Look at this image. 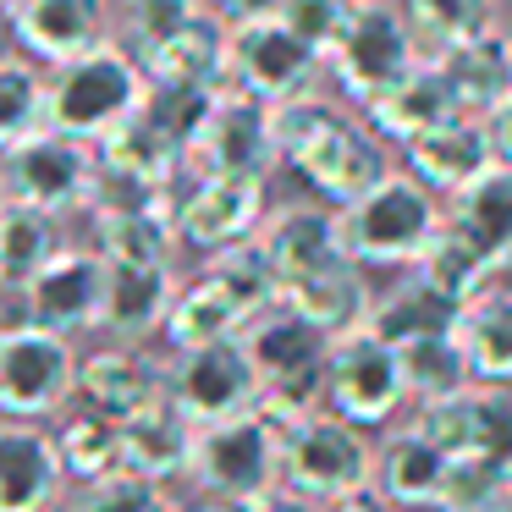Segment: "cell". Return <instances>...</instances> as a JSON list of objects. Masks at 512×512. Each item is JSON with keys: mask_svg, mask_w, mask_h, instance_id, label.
<instances>
[{"mask_svg": "<svg viewBox=\"0 0 512 512\" xmlns=\"http://www.w3.org/2000/svg\"><path fill=\"white\" fill-rule=\"evenodd\" d=\"M243 353L259 375V413L276 419L281 430L309 413L325 408V358H331V336L314 331L303 314L287 303L254 314L243 325Z\"/></svg>", "mask_w": 512, "mask_h": 512, "instance_id": "6da1fadb", "label": "cell"}, {"mask_svg": "<svg viewBox=\"0 0 512 512\" xmlns=\"http://www.w3.org/2000/svg\"><path fill=\"white\" fill-rule=\"evenodd\" d=\"M149 94V72L116 39L83 50L78 61L45 72V127L78 144H100L127 122Z\"/></svg>", "mask_w": 512, "mask_h": 512, "instance_id": "7a4b0ae2", "label": "cell"}, {"mask_svg": "<svg viewBox=\"0 0 512 512\" xmlns=\"http://www.w3.org/2000/svg\"><path fill=\"white\" fill-rule=\"evenodd\" d=\"M446 210L419 177L408 171H391L386 182L364 193V199L342 204L336 210V226H342V248L353 265L364 270H413L419 254L430 248V237L441 232Z\"/></svg>", "mask_w": 512, "mask_h": 512, "instance_id": "3957f363", "label": "cell"}, {"mask_svg": "<svg viewBox=\"0 0 512 512\" xmlns=\"http://www.w3.org/2000/svg\"><path fill=\"white\" fill-rule=\"evenodd\" d=\"M419 61H424V50L413 39L397 0H353L342 28H336V39H331V50H325V72H331L336 89L358 111L369 100H380L397 78H408Z\"/></svg>", "mask_w": 512, "mask_h": 512, "instance_id": "277c9868", "label": "cell"}, {"mask_svg": "<svg viewBox=\"0 0 512 512\" xmlns=\"http://www.w3.org/2000/svg\"><path fill=\"white\" fill-rule=\"evenodd\" d=\"M78 342L28 320L0 325V419L45 424L78 397Z\"/></svg>", "mask_w": 512, "mask_h": 512, "instance_id": "5b68a950", "label": "cell"}, {"mask_svg": "<svg viewBox=\"0 0 512 512\" xmlns=\"http://www.w3.org/2000/svg\"><path fill=\"white\" fill-rule=\"evenodd\" d=\"M375 479V441L358 424L336 419L331 408L281 430V485L309 501H342L364 496Z\"/></svg>", "mask_w": 512, "mask_h": 512, "instance_id": "8992f818", "label": "cell"}, {"mask_svg": "<svg viewBox=\"0 0 512 512\" xmlns=\"http://www.w3.org/2000/svg\"><path fill=\"white\" fill-rule=\"evenodd\" d=\"M188 485L199 496H232V501L270 496L281 485V424L265 419L259 408L237 413V419L199 424Z\"/></svg>", "mask_w": 512, "mask_h": 512, "instance_id": "52a82bcc", "label": "cell"}, {"mask_svg": "<svg viewBox=\"0 0 512 512\" xmlns=\"http://www.w3.org/2000/svg\"><path fill=\"white\" fill-rule=\"evenodd\" d=\"M281 166L298 171L331 210L364 199L375 182H386L391 171H397L391 166V144L364 122V116L342 111V105H331V111L320 116V127H314Z\"/></svg>", "mask_w": 512, "mask_h": 512, "instance_id": "ba28073f", "label": "cell"}, {"mask_svg": "<svg viewBox=\"0 0 512 512\" xmlns=\"http://www.w3.org/2000/svg\"><path fill=\"white\" fill-rule=\"evenodd\" d=\"M0 188L12 204L67 221V215L89 210L94 193H100V155H94V144L39 127L34 138H23L0 155Z\"/></svg>", "mask_w": 512, "mask_h": 512, "instance_id": "9c48e42d", "label": "cell"}, {"mask_svg": "<svg viewBox=\"0 0 512 512\" xmlns=\"http://www.w3.org/2000/svg\"><path fill=\"white\" fill-rule=\"evenodd\" d=\"M325 408L336 419L375 430V424H397L408 408V380H402V358L391 342H380L369 325L336 336L331 358H325Z\"/></svg>", "mask_w": 512, "mask_h": 512, "instance_id": "30bf717a", "label": "cell"}, {"mask_svg": "<svg viewBox=\"0 0 512 512\" xmlns=\"http://www.w3.org/2000/svg\"><path fill=\"white\" fill-rule=\"evenodd\" d=\"M325 56L298 39L281 17H254V23H232L226 39V89L248 94L259 105H281L292 94L320 89Z\"/></svg>", "mask_w": 512, "mask_h": 512, "instance_id": "8fae6325", "label": "cell"}, {"mask_svg": "<svg viewBox=\"0 0 512 512\" xmlns=\"http://www.w3.org/2000/svg\"><path fill=\"white\" fill-rule=\"evenodd\" d=\"M166 397L177 402L193 424L237 419V413L259 408V375L243 353V336L171 353L166 358Z\"/></svg>", "mask_w": 512, "mask_h": 512, "instance_id": "7c38bea8", "label": "cell"}, {"mask_svg": "<svg viewBox=\"0 0 512 512\" xmlns=\"http://www.w3.org/2000/svg\"><path fill=\"white\" fill-rule=\"evenodd\" d=\"M265 215H270V182L204 177V171L188 166V182H182V199H177L182 248L221 254V248H232V243H248V237L265 226Z\"/></svg>", "mask_w": 512, "mask_h": 512, "instance_id": "4fadbf2b", "label": "cell"}, {"mask_svg": "<svg viewBox=\"0 0 512 512\" xmlns=\"http://www.w3.org/2000/svg\"><path fill=\"white\" fill-rule=\"evenodd\" d=\"M17 309H23L28 325H45V331H61V336L100 331L105 259L94 254V248L67 243L39 276H28L23 287H17Z\"/></svg>", "mask_w": 512, "mask_h": 512, "instance_id": "5bb4252c", "label": "cell"}, {"mask_svg": "<svg viewBox=\"0 0 512 512\" xmlns=\"http://www.w3.org/2000/svg\"><path fill=\"white\" fill-rule=\"evenodd\" d=\"M188 166L204 171V177H254V182H270V171L281 166V160H276V138H270V105L248 100V94H237V89L215 94L210 122H204V133L193 138Z\"/></svg>", "mask_w": 512, "mask_h": 512, "instance_id": "9a60e30c", "label": "cell"}, {"mask_svg": "<svg viewBox=\"0 0 512 512\" xmlns=\"http://www.w3.org/2000/svg\"><path fill=\"white\" fill-rule=\"evenodd\" d=\"M166 397V358L144 342H105L78 358V402L105 419H133Z\"/></svg>", "mask_w": 512, "mask_h": 512, "instance_id": "2e32d148", "label": "cell"}, {"mask_svg": "<svg viewBox=\"0 0 512 512\" xmlns=\"http://www.w3.org/2000/svg\"><path fill=\"white\" fill-rule=\"evenodd\" d=\"M6 23H12L23 56L39 67H67L83 50L111 39L105 0H12Z\"/></svg>", "mask_w": 512, "mask_h": 512, "instance_id": "e0dca14e", "label": "cell"}, {"mask_svg": "<svg viewBox=\"0 0 512 512\" xmlns=\"http://www.w3.org/2000/svg\"><path fill=\"white\" fill-rule=\"evenodd\" d=\"M254 243L265 248L270 270H276L281 287L303 276H320V270L342 265L347 248H342V226H336V210L331 204H276L265 215V226L254 232Z\"/></svg>", "mask_w": 512, "mask_h": 512, "instance_id": "ac0fdd59", "label": "cell"}, {"mask_svg": "<svg viewBox=\"0 0 512 512\" xmlns=\"http://www.w3.org/2000/svg\"><path fill=\"white\" fill-rule=\"evenodd\" d=\"M67 468H61L50 424L0 419V512H61Z\"/></svg>", "mask_w": 512, "mask_h": 512, "instance_id": "d6986e66", "label": "cell"}, {"mask_svg": "<svg viewBox=\"0 0 512 512\" xmlns=\"http://www.w3.org/2000/svg\"><path fill=\"white\" fill-rule=\"evenodd\" d=\"M402 160H408V177H419L435 199H452L468 182L485 177L490 166H501L485 116H452V122L430 127L413 144H402Z\"/></svg>", "mask_w": 512, "mask_h": 512, "instance_id": "ffe728a7", "label": "cell"}, {"mask_svg": "<svg viewBox=\"0 0 512 512\" xmlns=\"http://www.w3.org/2000/svg\"><path fill=\"white\" fill-rule=\"evenodd\" d=\"M446 468L452 457L430 441L413 419L391 424L375 446V490L391 512H413V507H441V490H446Z\"/></svg>", "mask_w": 512, "mask_h": 512, "instance_id": "44dd1931", "label": "cell"}, {"mask_svg": "<svg viewBox=\"0 0 512 512\" xmlns=\"http://www.w3.org/2000/svg\"><path fill=\"white\" fill-rule=\"evenodd\" d=\"M193 441H199V424L171 397H160L155 408L122 419V474L171 490L193 468Z\"/></svg>", "mask_w": 512, "mask_h": 512, "instance_id": "7402d4cb", "label": "cell"}, {"mask_svg": "<svg viewBox=\"0 0 512 512\" xmlns=\"http://www.w3.org/2000/svg\"><path fill=\"white\" fill-rule=\"evenodd\" d=\"M452 116H468V111L457 105V94H452V83H446V72L435 56H424L408 78H397L380 100L364 105V122L375 127L386 144H413L419 133L452 122Z\"/></svg>", "mask_w": 512, "mask_h": 512, "instance_id": "603a6c76", "label": "cell"}, {"mask_svg": "<svg viewBox=\"0 0 512 512\" xmlns=\"http://www.w3.org/2000/svg\"><path fill=\"white\" fill-rule=\"evenodd\" d=\"M177 287H182L177 265H105L100 331L111 342H144V336H155L171 314Z\"/></svg>", "mask_w": 512, "mask_h": 512, "instance_id": "cb8c5ba5", "label": "cell"}, {"mask_svg": "<svg viewBox=\"0 0 512 512\" xmlns=\"http://www.w3.org/2000/svg\"><path fill=\"white\" fill-rule=\"evenodd\" d=\"M452 342L474 386H512V287L490 281L452 314Z\"/></svg>", "mask_w": 512, "mask_h": 512, "instance_id": "d4e9b609", "label": "cell"}, {"mask_svg": "<svg viewBox=\"0 0 512 512\" xmlns=\"http://www.w3.org/2000/svg\"><path fill=\"white\" fill-rule=\"evenodd\" d=\"M94 155H100V177L122 182V188H171L188 171V155L144 111H133L116 133H105L94 144Z\"/></svg>", "mask_w": 512, "mask_h": 512, "instance_id": "484cf974", "label": "cell"}, {"mask_svg": "<svg viewBox=\"0 0 512 512\" xmlns=\"http://www.w3.org/2000/svg\"><path fill=\"white\" fill-rule=\"evenodd\" d=\"M435 61L468 116H490L512 100V34H501V28H485V34L441 50Z\"/></svg>", "mask_w": 512, "mask_h": 512, "instance_id": "4316f807", "label": "cell"}, {"mask_svg": "<svg viewBox=\"0 0 512 512\" xmlns=\"http://www.w3.org/2000/svg\"><path fill=\"white\" fill-rule=\"evenodd\" d=\"M281 303H287L292 314H303L314 331H325L336 342V336L358 331V325L369 320L375 287H369L364 265L342 259V265L320 270V276H303V281H292V287H281Z\"/></svg>", "mask_w": 512, "mask_h": 512, "instance_id": "83f0119b", "label": "cell"}, {"mask_svg": "<svg viewBox=\"0 0 512 512\" xmlns=\"http://www.w3.org/2000/svg\"><path fill=\"white\" fill-rule=\"evenodd\" d=\"M441 210H446V226L463 232L496 265V276L512 265V166H490L479 182L452 193Z\"/></svg>", "mask_w": 512, "mask_h": 512, "instance_id": "f1b7e54d", "label": "cell"}, {"mask_svg": "<svg viewBox=\"0 0 512 512\" xmlns=\"http://www.w3.org/2000/svg\"><path fill=\"white\" fill-rule=\"evenodd\" d=\"M243 325H248L243 303H237L210 270H193V276L177 287V298H171V314H166V325H160V336L171 342V353H182V347L243 336Z\"/></svg>", "mask_w": 512, "mask_h": 512, "instance_id": "f546056e", "label": "cell"}, {"mask_svg": "<svg viewBox=\"0 0 512 512\" xmlns=\"http://www.w3.org/2000/svg\"><path fill=\"white\" fill-rule=\"evenodd\" d=\"M226 39H232V23L199 6V17L149 61V83H199V89L226 94Z\"/></svg>", "mask_w": 512, "mask_h": 512, "instance_id": "4dcf8cb0", "label": "cell"}, {"mask_svg": "<svg viewBox=\"0 0 512 512\" xmlns=\"http://www.w3.org/2000/svg\"><path fill=\"white\" fill-rule=\"evenodd\" d=\"M56 435L67 485H100V479L122 474V419H105L94 408H72L50 424Z\"/></svg>", "mask_w": 512, "mask_h": 512, "instance_id": "1f68e13d", "label": "cell"}, {"mask_svg": "<svg viewBox=\"0 0 512 512\" xmlns=\"http://www.w3.org/2000/svg\"><path fill=\"white\" fill-rule=\"evenodd\" d=\"M452 314H457V303H446L441 292H430L419 276H408V281H397V287L375 292L364 325L380 336V342L408 347V342H419V336L452 331Z\"/></svg>", "mask_w": 512, "mask_h": 512, "instance_id": "d6a6232c", "label": "cell"}, {"mask_svg": "<svg viewBox=\"0 0 512 512\" xmlns=\"http://www.w3.org/2000/svg\"><path fill=\"white\" fill-rule=\"evenodd\" d=\"M67 248V237H61V221L45 210H28V204H0V281L12 287H23L28 276H39V270L50 265V259Z\"/></svg>", "mask_w": 512, "mask_h": 512, "instance_id": "836d02e7", "label": "cell"}, {"mask_svg": "<svg viewBox=\"0 0 512 512\" xmlns=\"http://www.w3.org/2000/svg\"><path fill=\"white\" fill-rule=\"evenodd\" d=\"M413 276H419L430 292H441L446 303H468L474 292H485L490 281H496V265H490V259L479 254L463 232H452V226L441 221V232H435L430 248L419 254Z\"/></svg>", "mask_w": 512, "mask_h": 512, "instance_id": "e575fe53", "label": "cell"}, {"mask_svg": "<svg viewBox=\"0 0 512 512\" xmlns=\"http://www.w3.org/2000/svg\"><path fill=\"white\" fill-rule=\"evenodd\" d=\"M424 56L463 45V39L496 28V0H397Z\"/></svg>", "mask_w": 512, "mask_h": 512, "instance_id": "d590c367", "label": "cell"}, {"mask_svg": "<svg viewBox=\"0 0 512 512\" xmlns=\"http://www.w3.org/2000/svg\"><path fill=\"white\" fill-rule=\"evenodd\" d=\"M397 358H402V380H408V402H413V408L441 402V397H452V391L474 386V380H468L463 353H457V342H452V331L419 336V342L397 347Z\"/></svg>", "mask_w": 512, "mask_h": 512, "instance_id": "8d00e7d4", "label": "cell"}, {"mask_svg": "<svg viewBox=\"0 0 512 512\" xmlns=\"http://www.w3.org/2000/svg\"><path fill=\"white\" fill-rule=\"evenodd\" d=\"M45 127V67L28 56H0V155Z\"/></svg>", "mask_w": 512, "mask_h": 512, "instance_id": "74e56055", "label": "cell"}, {"mask_svg": "<svg viewBox=\"0 0 512 512\" xmlns=\"http://www.w3.org/2000/svg\"><path fill=\"white\" fill-rule=\"evenodd\" d=\"M199 270H210V276L221 281V287L232 292L237 303H243L248 320L281 303V281H276V270H270L265 248H259L254 237H248V243L221 248V254H204V265H199Z\"/></svg>", "mask_w": 512, "mask_h": 512, "instance_id": "f35d334b", "label": "cell"}, {"mask_svg": "<svg viewBox=\"0 0 512 512\" xmlns=\"http://www.w3.org/2000/svg\"><path fill=\"white\" fill-rule=\"evenodd\" d=\"M204 0H122V39L116 45L149 72V61L199 17Z\"/></svg>", "mask_w": 512, "mask_h": 512, "instance_id": "ab89813d", "label": "cell"}, {"mask_svg": "<svg viewBox=\"0 0 512 512\" xmlns=\"http://www.w3.org/2000/svg\"><path fill=\"white\" fill-rule=\"evenodd\" d=\"M210 105H215V89H199V83H149L138 111H144L182 155H193V138L210 122Z\"/></svg>", "mask_w": 512, "mask_h": 512, "instance_id": "60d3db41", "label": "cell"}, {"mask_svg": "<svg viewBox=\"0 0 512 512\" xmlns=\"http://www.w3.org/2000/svg\"><path fill=\"white\" fill-rule=\"evenodd\" d=\"M61 512H182V501L166 485H149L133 474H111L100 485H72Z\"/></svg>", "mask_w": 512, "mask_h": 512, "instance_id": "b9f144b4", "label": "cell"}, {"mask_svg": "<svg viewBox=\"0 0 512 512\" xmlns=\"http://www.w3.org/2000/svg\"><path fill=\"white\" fill-rule=\"evenodd\" d=\"M463 457H474L479 468H490L496 479L512 485V386H479L474 446Z\"/></svg>", "mask_w": 512, "mask_h": 512, "instance_id": "7bdbcfd3", "label": "cell"}, {"mask_svg": "<svg viewBox=\"0 0 512 512\" xmlns=\"http://www.w3.org/2000/svg\"><path fill=\"white\" fill-rule=\"evenodd\" d=\"M347 6H353V0H281L276 17L325 56V50H331V39H336V28H342V17H347Z\"/></svg>", "mask_w": 512, "mask_h": 512, "instance_id": "ee69618b", "label": "cell"}, {"mask_svg": "<svg viewBox=\"0 0 512 512\" xmlns=\"http://www.w3.org/2000/svg\"><path fill=\"white\" fill-rule=\"evenodd\" d=\"M204 6L226 23H254V17H276L281 0H204Z\"/></svg>", "mask_w": 512, "mask_h": 512, "instance_id": "f6af8a7d", "label": "cell"}, {"mask_svg": "<svg viewBox=\"0 0 512 512\" xmlns=\"http://www.w3.org/2000/svg\"><path fill=\"white\" fill-rule=\"evenodd\" d=\"M254 512H320V501H309V496H298V490L276 485L270 496H259V501H254Z\"/></svg>", "mask_w": 512, "mask_h": 512, "instance_id": "bcb514c9", "label": "cell"}, {"mask_svg": "<svg viewBox=\"0 0 512 512\" xmlns=\"http://www.w3.org/2000/svg\"><path fill=\"white\" fill-rule=\"evenodd\" d=\"M485 122H490V144H496V160H501V166H512V100L501 105V111H490Z\"/></svg>", "mask_w": 512, "mask_h": 512, "instance_id": "7dc6e473", "label": "cell"}, {"mask_svg": "<svg viewBox=\"0 0 512 512\" xmlns=\"http://www.w3.org/2000/svg\"><path fill=\"white\" fill-rule=\"evenodd\" d=\"M320 512H391L386 501L375 496V490H364V496H342V501H325Z\"/></svg>", "mask_w": 512, "mask_h": 512, "instance_id": "c3c4849f", "label": "cell"}, {"mask_svg": "<svg viewBox=\"0 0 512 512\" xmlns=\"http://www.w3.org/2000/svg\"><path fill=\"white\" fill-rule=\"evenodd\" d=\"M188 512H254V501H232V496H199Z\"/></svg>", "mask_w": 512, "mask_h": 512, "instance_id": "681fc988", "label": "cell"}, {"mask_svg": "<svg viewBox=\"0 0 512 512\" xmlns=\"http://www.w3.org/2000/svg\"><path fill=\"white\" fill-rule=\"evenodd\" d=\"M6 309H12V287L0 281V325H6Z\"/></svg>", "mask_w": 512, "mask_h": 512, "instance_id": "f907efd6", "label": "cell"}, {"mask_svg": "<svg viewBox=\"0 0 512 512\" xmlns=\"http://www.w3.org/2000/svg\"><path fill=\"white\" fill-rule=\"evenodd\" d=\"M0 12H12V0H0Z\"/></svg>", "mask_w": 512, "mask_h": 512, "instance_id": "816d5d0a", "label": "cell"}, {"mask_svg": "<svg viewBox=\"0 0 512 512\" xmlns=\"http://www.w3.org/2000/svg\"><path fill=\"white\" fill-rule=\"evenodd\" d=\"M0 204H6V188H0Z\"/></svg>", "mask_w": 512, "mask_h": 512, "instance_id": "f5cc1de1", "label": "cell"}, {"mask_svg": "<svg viewBox=\"0 0 512 512\" xmlns=\"http://www.w3.org/2000/svg\"><path fill=\"white\" fill-rule=\"evenodd\" d=\"M501 512H512V507H501Z\"/></svg>", "mask_w": 512, "mask_h": 512, "instance_id": "db71d44e", "label": "cell"}, {"mask_svg": "<svg viewBox=\"0 0 512 512\" xmlns=\"http://www.w3.org/2000/svg\"><path fill=\"white\" fill-rule=\"evenodd\" d=\"M507 507H512V501H507Z\"/></svg>", "mask_w": 512, "mask_h": 512, "instance_id": "11a10c76", "label": "cell"}]
</instances>
